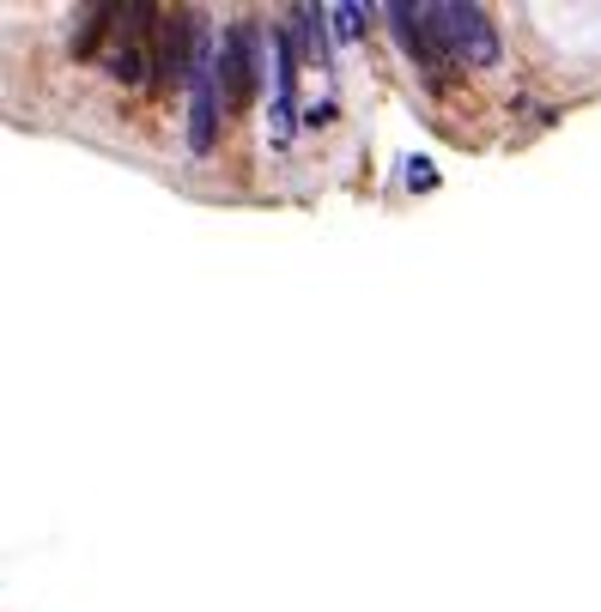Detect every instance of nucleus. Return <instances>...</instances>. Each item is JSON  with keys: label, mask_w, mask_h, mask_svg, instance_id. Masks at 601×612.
<instances>
[{"label": "nucleus", "mask_w": 601, "mask_h": 612, "mask_svg": "<svg viewBox=\"0 0 601 612\" xmlns=\"http://www.w3.org/2000/svg\"><path fill=\"white\" fill-rule=\"evenodd\" d=\"M110 24H116V7H73V24H68L73 55H98V61H104Z\"/></svg>", "instance_id": "obj_7"}, {"label": "nucleus", "mask_w": 601, "mask_h": 612, "mask_svg": "<svg viewBox=\"0 0 601 612\" xmlns=\"http://www.w3.org/2000/svg\"><path fill=\"white\" fill-rule=\"evenodd\" d=\"M267 49H274V134L286 140L292 115H298V37H292V24H274Z\"/></svg>", "instance_id": "obj_5"}, {"label": "nucleus", "mask_w": 601, "mask_h": 612, "mask_svg": "<svg viewBox=\"0 0 601 612\" xmlns=\"http://www.w3.org/2000/svg\"><path fill=\"white\" fill-rule=\"evenodd\" d=\"M383 19H389V31H395V43L414 55V68L426 73L431 85H438V73H444V55L431 49V37H426V19H419V7H407V0H389L383 7Z\"/></svg>", "instance_id": "obj_6"}, {"label": "nucleus", "mask_w": 601, "mask_h": 612, "mask_svg": "<svg viewBox=\"0 0 601 612\" xmlns=\"http://www.w3.org/2000/svg\"><path fill=\"white\" fill-rule=\"evenodd\" d=\"M419 19H426V37L444 55V68H492L498 61V31L480 7H462V0H419Z\"/></svg>", "instance_id": "obj_1"}, {"label": "nucleus", "mask_w": 601, "mask_h": 612, "mask_svg": "<svg viewBox=\"0 0 601 612\" xmlns=\"http://www.w3.org/2000/svg\"><path fill=\"white\" fill-rule=\"evenodd\" d=\"M159 24L164 7L152 0H128L116 7V24H110V43H104V73L122 85H152V68H159Z\"/></svg>", "instance_id": "obj_2"}, {"label": "nucleus", "mask_w": 601, "mask_h": 612, "mask_svg": "<svg viewBox=\"0 0 601 612\" xmlns=\"http://www.w3.org/2000/svg\"><path fill=\"white\" fill-rule=\"evenodd\" d=\"M328 19H335V37H359L365 24H370V12H365V7H353V0H347V7H328Z\"/></svg>", "instance_id": "obj_8"}, {"label": "nucleus", "mask_w": 601, "mask_h": 612, "mask_svg": "<svg viewBox=\"0 0 601 612\" xmlns=\"http://www.w3.org/2000/svg\"><path fill=\"white\" fill-rule=\"evenodd\" d=\"M255 80H262V31L255 24H232L220 37V85H225V110H249L255 98Z\"/></svg>", "instance_id": "obj_3"}, {"label": "nucleus", "mask_w": 601, "mask_h": 612, "mask_svg": "<svg viewBox=\"0 0 601 612\" xmlns=\"http://www.w3.org/2000/svg\"><path fill=\"white\" fill-rule=\"evenodd\" d=\"M220 110H225V85H220V43H213L189 73V152L195 159H207L213 140H220Z\"/></svg>", "instance_id": "obj_4"}]
</instances>
